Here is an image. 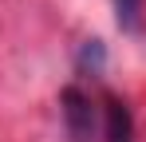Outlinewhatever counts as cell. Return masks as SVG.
Wrapping results in <instances>:
<instances>
[{"mask_svg": "<svg viewBox=\"0 0 146 142\" xmlns=\"http://www.w3.org/2000/svg\"><path fill=\"white\" fill-rule=\"evenodd\" d=\"M115 4H119V24H122V28H138L142 0H115Z\"/></svg>", "mask_w": 146, "mask_h": 142, "instance_id": "cell-4", "label": "cell"}, {"mask_svg": "<svg viewBox=\"0 0 146 142\" xmlns=\"http://www.w3.org/2000/svg\"><path fill=\"white\" fill-rule=\"evenodd\" d=\"M103 111H107V142H130V111H126V103H119L111 95Z\"/></svg>", "mask_w": 146, "mask_h": 142, "instance_id": "cell-2", "label": "cell"}, {"mask_svg": "<svg viewBox=\"0 0 146 142\" xmlns=\"http://www.w3.org/2000/svg\"><path fill=\"white\" fill-rule=\"evenodd\" d=\"M79 67H95V75L103 71V44L99 40H87L83 51H79Z\"/></svg>", "mask_w": 146, "mask_h": 142, "instance_id": "cell-3", "label": "cell"}, {"mask_svg": "<svg viewBox=\"0 0 146 142\" xmlns=\"http://www.w3.org/2000/svg\"><path fill=\"white\" fill-rule=\"evenodd\" d=\"M63 118H67V130H71L75 142H87L95 134V107H91V99L79 87L63 91Z\"/></svg>", "mask_w": 146, "mask_h": 142, "instance_id": "cell-1", "label": "cell"}]
</instances>
